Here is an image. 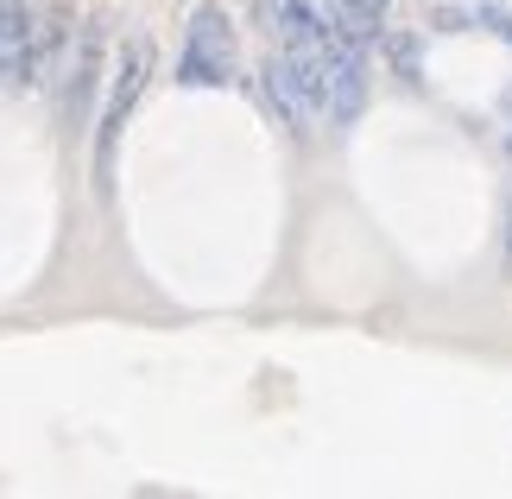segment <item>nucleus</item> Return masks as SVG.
I'll return each mask as SVG.
<instances>
[{
	"mask_svg": "<svg viewBox=\"0 0 512 499\" xmlns=\"http://www.w3.org/2000/svg\"><path fill=\"white\" fill-rule=\"evenodd\" d=\"M177 83H184V89H222V83H234V32H228V19L215 7H196L190 45H184V57H177Z\"/></svg>",
	"mask_w": 512,
	"mask_h": 499,
	"instance_id": "nucleus-1",
	"label": "nucleus"
},
{
	"mask_svg": "<svg viewBox=\"0 0 512 499\" xmlns=\"http://www.w3.org/2000/svg\"><path fill=\"white\" fill-rule=\"evenodd\" d=\"M146 70H152V45H121V64H114V89H108V108H102V139H95V177H102V190H108V171H114V139H121L127 127V114L133 102H140V89H146Z\"/></svg>",
	"mask_w": 512,
	"mask_h": 499,
	"instance_id": "nucleus-2",
	"label": "nucleus"
},
{
	"mask_svg": "<svg viewBox=\"0 0 512 499\" xmlns=\"http://www.w3.org/2000/svg\"><path fill=\"white\" fill-rule=\"evenodd\" d=\"M38 13L32 0H0V89H32L38 76Z\"/></svg>",
	"mask_w": 512,
	"mask_h": 499,
	"instance_id": "nucleus-3",
	"label": "nucleus"
},
{
	"mask_svg": "<svg viewBox=\"0 0 512 499\" xmlns=\"http://www.w3.org/2000/svg\"><path fill=\"white\" fill-rule=\"evenodd\" d=\"M367 102V45L354 38H329V114L354 121Z\"/></svg>",
	"mask_w": 512,
	"mask_h": 499,
	"instance_id": "nucleus-4",
	"label": "nucleus"
},
{
	"mask_svg": "<svg viewBox=\"0 0 512 499\" xmlns=\"http://www.w3.org/2000/svg\"><path fill=\"white\" fill-rule=\"evenodd\" d=\"M95 83H102V32H83V38H76V57H70V89H64V127H83V121H89Z\"/></svg>",
	"mask_w": 512,
	"mask_h": 499,
	"instance_id": "nucleus-5",
	"label": "nucleus"
},
{
	"mask_svg": "<svg viewBox=\"0 0 512 499\" xmlns=\"http://www.w3.org/2000/svg\"><path fill=\"white\" fill-rule=\"evenodd\" d=\"M380 45H386V57H392V64H399L405 76H418V38H405V32H386Z\"/></svg>",
	"mask_w": 512,
	"mask_h": 499,
	"instance_id": "nucleus-6",
	"label": "nucleus"
},
{
	"mask_svg": "<svg viewBox=\"0 0 512 499\" xmlns=\"http://www.w3.org/2000/svg\"><path fill=\"white\" fill-rule=\"evenodd\" d=\"M348 7H361V13H373V19H386V7H392V0H348Z\"/></svg>",
	"mask_w": 512,
	"mask_h": 499,
	"instance_id": "nucleus-7",
	"label": "nucleus"
},
{
	"mask_svg": "<svg viewBox=\"0 0 512 499\" xmlns=\"http://www.w3.org/2000/svg\"><path fill=\"white\" fill-rule=\"evenodd\" d=\"M506 259H512V228H506Z\"/></svg>",
	"mask_w": 512,
	"mask_h": 499,
	"instance_id": "nucleus-8",
	"label": "nucleus"
}]
</instances>
